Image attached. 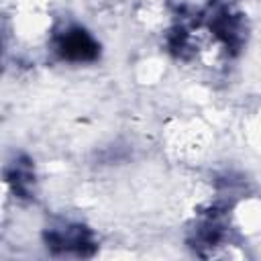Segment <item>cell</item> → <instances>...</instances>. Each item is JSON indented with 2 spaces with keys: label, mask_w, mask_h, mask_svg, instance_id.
Here are the masks:
<instances>
[{
  "label": "cell",
  "mask_w": 261,
  "mask_h": 261,
  "mask_svg": "<svg viewBox=\"0 0 261 261\" xmlns=\"http://www.w3.org/2000/svg\"><path fill=\"white\" fill-rule=\"evenodd\" d=\"M4 181L16 200L33 202L37 194V173L33 159L27 153H14L4 165Z\"/></svg>",
  "instance_id": "obj_5"
},
{
  "label": "cell",
  "mask_w": 261,
  "mask_h": 261,
  "mask_svg": "<svg viewBox=\"0 0 261 261\" xmlns=\"http://www.w3.org/2000/svg\"><path fill=\"white\" fill-rule=\"evenodd\" d=\"M165 43H167V51H169L175 59L188 61V59H192L194 53H196V49H194V45H192V39H190V31H188V27H184V24L171 27L169 33H167Z\"/></svg>",
  "instance_id": "obj_6"
},
{
  "label": "cell",
  "mask_w": 261,
  "mask_h": 261,
  "mask_svg": "<svg viewBox=\"0 0 261 261\" xmlns=\"http://www.w3.org/2000/svg\"><path fill=\"white\" fill-rule=\"evenodd\" d=\"M43 245L53 257H77L90 259L98 253L96 232L77 220L57 218L43 228Z\"/></svg>",
  "instance_id": "obj_2"
},
{
  "label": "cell",
  "mask_w": 261,
  "mask_h": 261,
  "mask_svg": "<svg viewBox=\"0 0 261 261\" xmlns=\"http://www.w3.org/2000/svg\"><path fill=\"white\" fill-rule=\"evenodd\" d=\"M49 47L59 61L65 63H94L102 55L98 39L82 24L65 22L53 29Z\"/></svg>",
  "instance_id": "obj_4"
},
{
  "label": "cell",
  "mask_w": 261,
  "mask_h": 261,
  "mask_svg": "<svg viewBox=\"0 0 261 261\" xmlns=\"http://www.w3.org/2000/svg\"><path fill=\"white\" fill-rule=\"evenodd\" d=\"M196 27H204L224 47L228 57H237L247 43L245 14L226 0H208V4L196 14Z\"/></svg>",
  "instance_id": "obj_1"
},
{
  "label": "cell",
  "mask_w": 261,
  "mask_h": 261,
  "mask_svg": "<svg viewBox=\"0 0 261 261\" xmlns=\"http://www.w3.org/2000/svg\"><path fill=\"white\" fill-rule=\"evenodd\" d=\"M228 202H216L192 220L186 232V243L196 255L208 257L228 241Z\"/></svg>",
  "instance_id": "obj_3"
}]
</instances>
